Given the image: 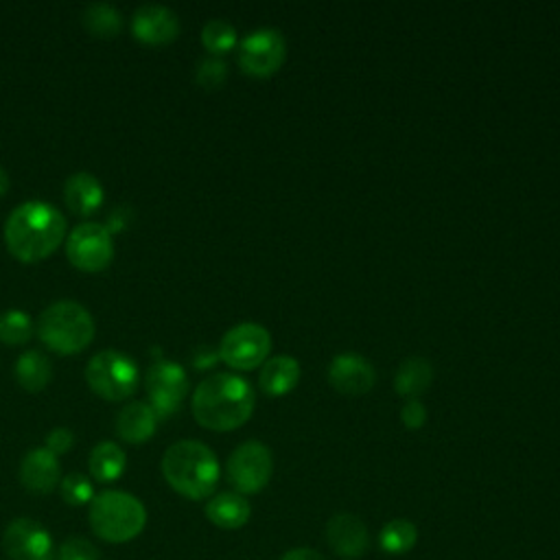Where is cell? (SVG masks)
I'll return each instance as SVG.
<instances>
[{"instance_id": "cell-25", "label": "cell", "mask_w": 560, "mask_h": 560, "mask_svg": "<svg viewBox=\"0 0 560 560\" xmlns=\"http://www.w3.org/2000/svg\"><path fill=\"white\" fill-rule=\"evenodd\" d=\"M120 14L105 5V3H97L90 5L84 12V27L94 36V38H114L120 31Z\"/></svg>"}, {"instance_id": "cell-4", "label": "cell", "mask_w": 560, "mask_h": 560, "mask_svg": "<svg viewBox=\"0 0 560 560\" xmlns=\"http://www.w3.org/2000/svg\"><path fill=\"white\" fill-rule=\"evenodd\" d=\"M145 506L123 491H105L90 504V527L107 543H127L143 532Z\"/></svg>"}, {"instance_id": "cell-22", "label": "cell", "mask_w": 560, "mask_h": 560, "mask_svg": "<svg viewBox=\"0 0 560 560\" xmlns=\"http://www.w3.org/2000/svg\"><path fill=\"white\" fill-rule=\"evenodd\" d=\"M53 377L51 361L40 351H27L16 361V379L27 392H42Z\"/></svg>"}, {"instance_id": "cell-15", "label": "cell", "mask_w": 560, "mask_h": 560, "mask_svg": "<svg viewBox=\"0 0 560 560\" xmlns=\"http://www.w3.org/2000/svg\"><path fill=\"white\" fill-rule=\"evenodd\" d=\"M329 381L333 383L335 390L342 394H364L372 387L374 383V368L368 359L355 353H344L338 355L331 366H329Z\"/></svg>"}, {"instance_id": "cell-35", "label": "cell", "mask_w": 560, "mask_h": 560, "mask_svg": "<svg viewBox=\"0 0 560 560\" xmlns=\"http://www.w3.org/2000/svg\"><path fill=\"white\" fill-rule=\"evenodd\" d=\"M8 189H10V176L3 167H0V198L8 193Z\"/></svg>"}, {"instance_id": "cell-21", "label": "cell", "mask_w": 560, "mask_h": 560, "mask_svg": "<svg viewBox=\"0 0 560 560\" xmlns=\"http://www.w3.org/2000/svg\"><path fill=\"white\" fill-rule=\"evenodd\" d=\"M434 379V368L428 359L423 357H409L405 359L394 377V387L403 396L416 398L418 394H423Z\"/></svg>"}, {"instance_id": "cell-7", "label": "cell", "mask_w": 560, "mask_h": 560, "mask_svg": "<svg viewBox=\"0 0 560 560\" xmlns=\"http://www.w3.org/2000/svg\"><path fill=\"white\" fill-rule=\"evenodd\" d=\"M273 473L271 451L258 443L250 441L237 447L228 460V480L239 491V495L260 493Z\"/></svg>"}, {"instance_id": "cell-18", "label": "cell", "mask_w": 560, "mask_h": 560, "mask_svg": "<svg viewBox=\"0 0 560 560\" xmlns=\"http://www.w3.org/2000/svg\"><path fill=\"white\" fill-rule=\"evenodd\" d=\"M250 501L239 493H219L206 504V517L221 530H239L250 521Z\"/></svg>"}, {"instance_id": "cell-34", "label": "cell", "mask_w": 560, "mask_h": 560, "mask_svg": "<svg viewBox=\"0 0 560 560\" xmlns=\"http://www.w3.org/2000/svg\"><path fill=\"white\" fill-rule=\"evenodd\" d=\"M219 359V351H213V348H200L193 357V364L198 366V370H206L211 368L215 361Z\"/></svg>"}, {"instance_id": "cell-19", "label": "cell", "mask_w": 560, "mask_h": 560, "mask_svg": "<svg viewBox=\"0 0 560 560\" xmlns=\"http://www.w3.org/2000/svg\"><path fill=\"white\" fill-rule=\"evenodd\" d=\"M64 200L75 215H92L103 204V187L92 174H75L66 180Z\"/></svg>"}, {"instance_id": "cell-20", "label": "cell", "mask_w": 560, "mask_h": 560, "mask_svg": "<svg viewBox=\"0 0 560 560\" xmlns=\"http://www.w3.org/2000/svg\"><path fill=\"white\" fill-rule=\"evenodd\" d=\"M298 379H301L298 361L290 355H278L263 364L258 383L267 394L280 396V394H288L290 390H294Z\"/></svg>"}, {"instance_id": "cell-33", "label": "cell", "mask_w": 560, "mask_h": 560, "mask_svg": "<svg viewBox=\"0 0 560 560\" xmlns=\"http://www.w3.org/2000/svg\"><path fill=\"white\" fill-rule=\"evenodd\" d=\"M280 560H327V558L322 553H318L316 549L296 547V549H290Z\"/></svg>"}, {"instance_id": "cell-1", "label": "cell", "mask_w": 560, "mask_h": 560, "mask_svg": "<svg viewBox=\"0 0 560 560\" xmlns=\"http://www.w3.org/2000/svg\"><path fill=\"white\" fill-rule=\"evenodd\" d=\"M252 385L230 372H217L204 379L193 394V416L198 423L213 432L241 428L254 411Z\"/></svg>"}, {"instance_id": "cell-6", "label": "cell", "mask_w": 560, "mask_h": 560, "mask_svg": "<svg viewBox=\"0 0 560 560\" xmlns=\"http://www.w3.org/2000/svg\"><path fill=\"white\" fill-rule=\"evenodd\" d=\"M86 381L94 394L118 403L129 398L138 387V368L118 351H103L94 355L86 368Z\"/></svg>"}, {"instance_id": "cell-24", "label": "cell", "mask_w": 560, "mask_h": 560, "mask_svg": "<svg viewBox=\"0 0 560 560\" xmlns=\"http://www.w3.org/2000/svg\"><path fill=\"white\" fill-rule=\"evenodd\" d=\"M418 540V527L407 519H394L383 525L379 534V545L390 556H400L413 549Z\"/></svg>"}, {"instance_id": "cell-2", "label": "cell", "mask_w": 560, "mask_h": 560, "mask_svg": "<svg viewBox=\"0 0 560 560\" xmlns=\"http://www.w3.org/2000/svg\"><path fill=\"white\" fill-rule=\"evenodd\" d=\"M66 237L64 215L47 202L21 204L5 224L10 252L23 263L49 258Z\"/></svg>"}, {"instance_id": "cell-32", "label": "cell", "mask_w": 560, "mask_h": 560, "mask_svg": "<svg viewBox=\"0 0 560 560\" xmlns=\"http://www.w3.org/2000/svg\"><path fill=\"white\" fill-rule=\"evenodd\" d=\"M75 443V436L73 432L64 430V428H58L53 430L49 436H47V449L53 454V456H62L66 454Z\"/></svg>"}, {"instance_id": "cell-28", "label": "cell", "mask_w": 560, "mask_h": 560, "mask_svg": "<svg viewBox=\"0 0 560 560\" xmlns=\"http://www.w3.org/2000/svg\"><path fill=\"white\" fill-rule=\"evenodd\" d=\"M62 497L71 506H86V504H92L94 491L86 475L71 473L62 480Z\"/></svg>"}, {"instance_id": "cell-11", "label": "cell", "mask_w": 560, "mask_h": 560, "mask_svg": "<svg viewBox=\"0 0 560 560\" xmlns=\"http://www.w3.org/2000/svg\"><path fill=\"white\" fill-rule=\"evenodd\" d=\"M148 394L152 409L156 416H169L174 413L184 396L189 394V377L180 364L174 361H158L150 368L148 379Z\"/></svg>"}, {"instance_id": "cell-31", "label": "cell", "mask_w": 560, "mask_h": 560, "mask_svg": "<svg viewBox=\"0 0 560 560\" xmlns=\"http://www.w3.org/2000/svg\"><path fill=\"white\" fill-rule=\"evenodd\" d=\"M425 418H428V409L418 398H409L400 409V420L409 430H418L425 423Z\"/></svg>"}, {"instance_id": "cell-12", "label": "cell", "mask_w": 560, "mask_h": 560, "mask_svg": "<svg viewBox=\"0 0 560 560\" xmlns=\"http://www.w3.org/2000/svg\"><path fill=\"white\" fill-rule=\"evenodd\" d=\"M3 549L12 560H53L55 547L49 530L34 519H16L3 534Z\"/></svg>"}, {"instance_id": "cell-8", "label": "cell", "mask_w": 560, "mask_h": 560, "mask_svg": "<svg viewBox=\"0 0 560 560\" xmlns=\"http://www.w3.org/2000/svg\"><path fill=\"white\" fill-rule=\"evenodd\" d=\"M271 348V338L265 327L245 322L234 329H230L221 344H219V357L237 370H250L265 361Z\"/></svg>"}, {"instance_id": "cell-27", "label": "cell", "mask_w": 560, "mask_h": 560, "mask_svg": "<svg viewBox=\"0 0 560 560\" xmlns=\"http://www.w3.org/2000/svg\"><path fill=\"white\" fill-rule=\"evenodd\" d=\"M202 42L213 55L228 53L237 44V29L226 21H211L202 29Z\"/></svg>"}, {"instance_id": "cell-10", "label": "cell", "mask_w": 560, "mask_h": 560, "mask_svg": "<svg viewBox=\"0 0 560 560\" xmlns=\"http://www.w3.org/2000/svg\"><path fill=\"white\" fill-rule=\"evenodd\" d=\"M285 62V38L278 29H256L239 44V66L247 75L267 77Z\"/></svg>"}, {"instance_id": "cell-30", "label": "cell", "mask_w": 560, "mask_h": 560, "mask_svg": "<svg viewBox=\"0 0 560 560\" xmlns=\"http://www.w3.org/2000/svg\"><path fill=\"white\" fill-rule=\"evenodd\" d=\"M58 560H101V553L86 538H68L60 547Z\"/></svg>"}, {"instance_id": "cell-17", "label": "cell", "mask_w": 560, "mask_h": 560, "mask_svg": "<svg viewBox=\"0 0 560 560\" xmlns=\"http://www.w3.org/2000/svg\"><path fill=\"white\" fill-rule=\"evenodd\" d=\"M158 428V416L148 403H129L116 418V434L129 445L148 443Z\"/></svg>"}, {"instance_id": "cell-16", "label": "cell", "mask_w": 560, "mask_h": 560, "mask_svg": "<svg viewBox=\"0 0 560 560\" xmlns=\"http://www.w3.org/2000/svg\"><path fill=\"white\" fill-rule=\"evenodd\" d=\"M60 460L47 447L29 451L21 464V482L29 493L49 495L60 484Z\"/></svg>"}, {"instance_id": "cell-29", "label": "cell", "mask_w": 560, "mask_h": 560, "mask_svg": "<svg viewBox=\"0 0 560 560\" xmlns=\"http://www.w3.org/2000/svg\"><path fill=\"white\" fill-rule=\"evenodd\" d=\"M195 77H198V84H200L202 88L215 90V88H219V86L226 81V77H228V66H226V62L219 60V58H206V60L200 62Z\"/></svg>"}, {"instance_id": "cell-14", "label": "cell", "mask_w": 560, "mask_h": 560, "mask_svg": "<svg viewBox=\"0 0 560 560\" xmlns=\"http://www.w3.org/2000/svg\"><path fill=\"white\" fill-rule=\"evenodd\" d=\"M327 540L338 556L348 560L361 558L370 547V534L366 523L351 512H338L329 519Z\"/></svg>"}, {"instance_id": "cell-9", "label": "cell", "mask_w": 560, "mask_h": 560, "mask_svg": "<svg viewBox=\"0 0 560 560\" xmlns=\"http://www.w3.org/2000/svg\"><path fill=\"white\" fill-rule=\"evenodd\" d=\"M66 254L77 269L101 271L114 258L112 232L101 224H81L71 232Z\"/></svg>"}, {"instance_id": "cell-26", "label": "cell", "mask_w": 560, "mask_h": 560, "mask_svg": "<svg viewBox=\"0 0 560 560\" xmlns=\"http://www.w3.org/2000/svg\"><path fill=\"white\" fill-rule=\"evenodd\" d=\"M34 338V322L27 311L12 309L0 316V342L8 346H23Z\"/></svg>"}, {"instance_id": "cell-23", "label": "cell", "mask_w": 560, "mask_h": 560, "mask_svg": "<svg viewBox=\"0 0 560 560\" xmlns=\"http://www.w3.org/2000/svg\"><path fill=\"white\" fill-rule=\"evenodd\" d=\"M88 467L97 482H116L125 471V454L116 443H99L90 454Z\"/></svg>"}, {"instance_id": "cell-5", "label": "cell", "mask_w": 560, "mask_h": 560, "mask_svg": "<svg viewBox=\"0 0 560 560\" xmlns=\"http://www.w3.org/2000/svg\"><path fill=\"white\" fill-rule=\"evenodd\" d=\"M38 335L47 348L58 355H77L86 351L94 338V322L88 309L73 301H60L42 311Z\"/></svg>"}, {"instance_id": "cell-13", "label": "cell", "mask_w": 560, "mask_h": 560, "mask_svg": "<svg viewBox=\"0 0 560 560\" xmlns=\"http://www.w3.org/2000/svg\"><path fill=\"white\" fill-rule=\"evenodd\" d=\"M131 34L136 40L152 47L169 44L180 34V21L163 5H145L136 10L131 18Z\"/></svg>"}, {"instance_id": "cell-3", "label": "cell", "mask_w": 560, "mask_h": 560, "mask_svg": "<svg viewBox=\"0 0 560 560\" xmlns=\"http://www.w3.org/2000/svg\"><path fill=\"white\" fill-rule=\"evenodd\" d=\"M163 473L176 493L198 501L213 495L219 482V462L206 445L180 441L167 449Z\"/></svg>"}]
</instances>
